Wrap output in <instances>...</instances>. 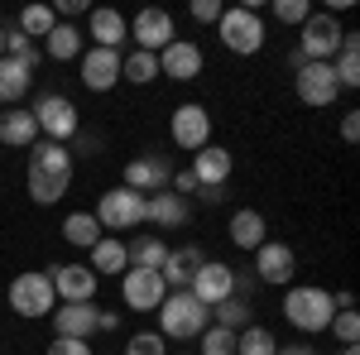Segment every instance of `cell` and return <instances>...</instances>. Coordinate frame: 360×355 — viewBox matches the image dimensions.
<instances>
[{"label":"cell","mask_w":360,"mask_h":355,"mask_svg":"<svg viewBox=\"0 0 360 355\" xmlns=\"http://www.w3.org/2000/svg\"><path fill=\"white\" fill-rule=\"evenodd\" d=\"M168 135H173V144H178V149H188V154L207 149V144H212V115H207V106L183 101V106L168 115Z\"/></svg>","instance_id":"cell-9"},{"label":"cell","mask_w":360,"mask_h":355,"mask_svg":"<svg viewBox=\"0 0 360 355\" xmlns=\"http://www.w3.org/2000/svg\"><path fill=\"white\" fill-rule=\"evenodd\" d=\"M34 139H39L34 110H0V144H10V149H29Z\"/></svg>","instance_id":"cell-26"},{"label":"cell","mask_w":360,"mask_h":355,"mask_svg":"<svg viewBox=\"0 0 360 355\" xmlns=\"http://www.w3.org/2000/svg\"><path fill=\"white\" fill-rule=\"evenodd\" d=\"M274 355H317V351H312V346H278Z\"/></svg>","instance_id":"cell-46"},{"label":"cell","mask_w":360,"mask_h":355,"mask_svg":"<svg viewBox=\"0 0 360 355\" xmlns=\"http://www.w3.org/2000/svg\"><path fill=\"white\" fill-rule=\"evenodd\" d=\"M44 355H91V346L86 341H72V336H53V346Z\"/></svg>","instance_id":"cell-42"},{"label":"cell","mask_w":360,"mask_h":355,"mask_svg":"<svg viewBox=\"0 0 360 355\" xmlns=\"http://www.w3.org/2000/svg\"><path fill=\"white\" fill-rule=\"evenodd\" d=\"M44 53L53 58V63H77V58H82V34H77L72 25H63V20H58L53 34L44 39Z\"/></svg>","instance_id":"cell-29"},{"label":"cell","mask_w":360,"mask_h":355,"mask_svg":"<svg viewBox=\"0 0 360 355\" xmlns=\"http://www.w3.org/2000/svg\"><path fill=\"white\" fill-rule=\"evenodd\" d=\"M91 217H96L101 231H135L139 221H144V197L120 183V188L101 192V202H96V212H91Z\"/></svg>","instance_id":"cell-8"},{"label":"cell","mask_w":360,"mask_h":355,"mask_svg":"<svg viewBox=\"0 0 360 355\" xmlns=\"http://www.w3.org/2000/svg\"><path fill=\"white\" fill-rule=\"evenodd\" d=\"M86 39H91V49H115L120 53V44L130 39V20L120 10H86Z\"/></svg>","instance_id":"cell-21"},{"label":"cell","mask_w":360,"mask_h":355,"mask_svg":"<svg viewBox=\"0 0 360 355\" xmlns=\"http://www.w3.org/2000/svg\"><path fill=\"white\" fill-rule=\"evenodd\" d=\"M307 15H312V5L307 0H274V20H283V25H307Z\"/></svg>","instance_id":"cell-40"},{"label":"cell","mask_w":360,"mask_h":355,"mask_svg":"<svg viewBox=\"0 0 360 355\" xmlns=\"http://www.w3.org/2000/svg\"><path fill=\"white\" fill-rule=\"evenodd\" d=\"M49 283H53V298L63 302H91L96 298V273L86 264H53L49 269Z\"/></svg>","instance_id":"cell-17"},{"label":"cell","mask_w":360,"mask_h":355,"mask_svg":"<svg viewBox=\"0 0 360 355\" xmlns=\"http://www.w3.org/2000/svg\"><path fill=\"white\" fill-rule=\"evenodd\" d=\"M154 317H159V336H164V341H193V336H202L207 322H212V312H207L188 288L164 293V302H159Z\"/></svg>","instance_id":"cell-3"},{"label":"cell","mask_w":360,"mask_h":355,"mask_svg":"<svg viewBox=\"0 0 360 355\" xmlns=\"http://www.w3.org/2000/svg\"><path fill=\"white\" fill-rule=\"evenodd\" d=\"M164 293L168 288L154 269H125L120 273V302H125L130 312H159Z\"/></svg>","instance_id":"cell-14"},{"label":"cell","mask_w":360,"mask_h":355,"mask_svg":"<svg viewBox=\"0 0 360 355\" xmlns=\"http://www.w3.org/2000/svg\"><path fill=\"white\" fill-rule=\"evenodd\" d=\"M86 254H91V264H86V269L96 273V278H106V273H125V269H130V259H125V240H115V235H101V240L86 250Z\"/></svg>","instance_id":"cell-25"},{"label":"cell","mask_w":360,"mask_h":355,"mask_svg":"<svg viewBox=\"0 0 360 355\" xmlns=\"http://www.w3.org/2000/svg\"><path fill=\"white\" fill-rule=\"evenodd\" d=\"M188 217H193V207L178 192H149L144 197V221H154V226H183Z\"/></svg>","instance_id":"cell-24"},{"label":"cell","mask_w":360,"mask_h":355,"mask_svg":"<svg viewBox=\"0 0 360 355\" xmlns=\"http://www.w3.org/2000/svg\"><path fill=\"white\" fill-rule=\"evenodd\" d=\"M173 159L168 154H159V149H149V154H139V159H130L125 164V188L139 192V197H149V192H168V183H173Z\"/></svg>","instance_id":"cell-10"},{"label":"cell","mask_w":360,"mask_h":355,"mask_svg":"<svg viewBox=\"0 0 360 355\" xmlns=\"http://www.w3.org/2000/svg\"><path fill=\"white\" fill-rule=\"evenodd\" d=\"M29 86H34V67H25L20 58H0V106L5 101H25Z\"/></svg>","instance_id":"cell-28"},{"label":"cell","mask_w":360,"mask_h":355,"mask_svg":"<svg viewBox=\"0 0 360 355\" xmlns=\"http://www.w3.org/2000/svg\"><path fill=\"white\" fill-rule=\"evenodd\" d=\"M77 67H82L86 91H111V86L120 82V53H115V49H82Z\"/></svg>","instance_id":"cell-19"},{"label":"cell","mask_w":360,"mask_h":355,"mask_svg":"<svg viewBox=\"0 0 360 355\" xmlns=\"http://www.w3.org/2000/svg\"><path fill=\"white\" fill-rule=\"evenodd\" d=\"M341 355H360V351H356V346H346V351H341Z\"/></svg>","instance_id":"cell-49"},{"label":"cell","mask_w":360,"mask_h":355,"mask_svg":"<svg viewBox=\"0 0 360 355\" xmlns=\"http://www.w3.org/2000/svg\"><path fill=\"white\" fill-rule=\"evenodd\" d=\"M159 77V58L154 53H120V82H135V86H144V82H154Z\"/></svg>","instance_id":"cell-32"},{"label":"cell","mask_w":360,"mask_h":355,"mask_svg":"<svg viewBox=\"0 0 360 355\" xmlns=\"http://www.w3.org/2000/svg\"><path fill=\"white\" fill-rule=\"evenodd\" d=\"M193 355H197V351H193Z\"/></svg>","instance_id":"cell-50"},{"label":"cell","mask_w":360,"mask_h":355,"mask_svg":"<svg viewBox=\"0 0 360 355\" xmlns=\"http://www.w3.org/2000/svg\"><path fill=\"white\" fill-rule=\"evenodd\" d=\"M341 39H346V29H341V20H336L332 10H312L303 25V39H298V53L307 63H332Z\"/></svg>","instance_id":"cell-6"},{"label":"cell","mask_w":360,"mask_h":355,"mask_svg":"<svg viewBox=\"0 0 360 355\" xmlns=\"http://www.w3.org/2000/svg\"><path fill=\"white\" fill-rule=\"evenodd\" d=\"M217 34H221L226 49L240 53V58H255L259 49H264V20H259L255 5H231V10H221Z\"/></svg>","instance_id":"cell-4"},{"label":"cell","mask_w":360,"mask_h":355,"mask_svg":"<svg viewBox=\"0 0 360 355\" xmlns=\"http://www.w3.org/2000/svg\"><path fill=\"white\" fill-rule=\"evenodd\" d=\"M5 58H20L25 67H39V58H44V49H39L34 39H25L20 29H10V34H5Z\"/></svg>","instance_id":"cell-36"},{"label":"cell","mask_w":360,"mask_h":355,"mask_svg":"<svg viewBox=\"0 0 360 355\" xmlns=\"http://www.w3.org/2000/svg\"><path fill=\"white\" fill-rule=\"evenodd\" d=\"M53 25H58L53 5H25V10H20V34H25V39H49Z\"/></svg>","instance_id":"cell-33"},{"label":"cell","mask_w":360,"mask_h":355,"mask_svg":"<svg viewBox=\"0 0 360 355\" xmlns=\"http://www.w3.org/2000/svg\"><path fill=\"white\" fill-rule=\"evenodd\" d=\"M197 197H202L207 207H217V202H226V188H197Z\"/></svg>","instance_id":"cell-45"},{"label":"cell","mask_w":360,"mask_h":355,"mask_svg":"<svg viewBox=\"0 0 360 355\" xmlns=\"http://www.w3.org/2000/svg\"><path fill=\"white\" fill-rule=\"evenodd\" d=\"M34 125H39V135L53 139V144H72V139L82 135L77 106H72L68 96H58V91H44V96L34 101Z\"/></svg>","instance_id":"cell-5"},{"label":"cell","mask_w":360,"mask_h":355,"mask_svg":"<svg viewBox=\"0 0 360 355\" xmlns=\"http://www.w3.org/2000/svg\"><path fill=\"white\" fill-rule=\"evenodd\" d=\"M188 293H193L207 312L217 307V302L236 298V269L226 264V259H202V269L193 273V283H188Z\"/></svg>","instance_id":"cell-11"},{"label":"cell","mask_w":360,"mask_h":355,"mask_svg":"<svg viewBox=\"0 0 360 355\" xmlns=\"http://www.w3.org/2000/svg\"><path fill=\"white\" fill-rule=\"evenodd\" d=\"M226 231H231V245H236V250H250V254L269 240V221L259 217L255 207H240V212L231 217V226H226Z\"/></svg>","instance_id":"cell-23"},{"label":"cell","mask_w":360,"mask_h":355,"mask_svg":"<svg viewBox=\"0 0 360 355\" xmlns=\"http://www.w3.org/2000/svg\"><path fill=\"white\" fill-rule=\"evenodd\" d=\"M25 183H29V197H34L39 207L63 202V197H68V188H72V149H68V144H53V139L29 144Z\"/></svg>","instance_id":"cell-1"},{"label":"cell","mask_w":360,"mask_h":355,"mask_svg":"<svg viewBox=\"0 0 360 355\" xmlns=\"http://www.w3.org/2000/svg\"><path fill=\"white\" fill-rule=\"evenodd\" d=\"M130 39H135L139 53H164L168 44L178 39V29H173V15L168 10H139L135 20H130Z\"/></svg>","instance_id":"cell-13"},{"label":"cell","mask_w":360,"mask_h":355,"mask_svg":"<svg viewBox=\"0 0 360 355\" xmlns=\"http://www.w3.org/2000/svg\"><path fill=\"white\" fill-rule=\"evenodd\" d=\"M231 168H236L231 149H226V144H207V149L193 154V168H188V173L197 178V188H226Z\"/></svg>","instance_id":"cell-20"},{"label":"cell","mask_w":360,"mask_h":355,"mask_svg":"<svg viewBox=\"0 0 360 355\" xmlns=\"http://www.w3.org/2000/svg\"><path fill=\"white\" fill-rule=\"evenodd\" d=\"M255 273H259V283L288 288L293 273H298V254H293V245H283V240H264V245L255 250Z\"/></svg>","instance_id":"cell-15"},{"label":"cell","mask_w":360,"mask_h":355,"mask_svg":"<svg viewBox=\"0 0 360 355\" xmlns=\"http://www.w3.org/2000/svg\"><path fill=\"white\" fill-rule=\"evenodd\" d=\"M0 58H5V29H0Z\"/></svg>","instance_id":"cell-48"},{"label":"cell","mask_w":360,"mask_h":355,"mask_svg":"<svg viewBox=\"0 0 360 355\" xmlns=\"http://www.w3.org/2000/svg\"><path fill=\"white\" fill-rule=\"evenodd\" d=\"M221 0H193V20L197 25H217V20H221Z\"/></svg>","instance_id":"cell-41"},{"label":"cell","mask_w":360,"mask_h":355,"mask_svg":"<svg viewBox=\"0 0 360 355\" xmlns=\"http://www.w3.org/2000/svg\"><path fill=\"white\" fill-rule=\"evenodd\" d=\"M120 327V312H101V331H115Z\"/></svg>","instance_id":"cell-47"},{"label":"cell","mask_w":360,"mask_h":355,"mask_svg":"<svg viewBox=\"0 0 360 355\" xmlns=\"http://www.w3.org/2000/svg\"><path fill=\"white\" fill-rule=\"evenodd\" d=\"M63 240L77 250H91L96 240H101V226H96V217L91 212H72V217L63 221Z\"/></svg>","instance_id":"cell-31"},{"label":"cell","mask_w":360,"mask_h":355,"mask_svg":"<svg viewBox=\"0 0 360 355\" xmlns=\"http://www.w3.org/2000/svg\"><path fill=\"white\" fill-rule=\"evenodd\" d=\"M341 139H346V144L360 139V110H346V115H341Z\"/></svg>","instance_id":"cell-43"},{"label":"cell","mask_w":360,"mask_h":355,"mask_svg":"<svg viewBox=\"0 0 360 355\" xmlns=\"http://www.w3.org/2000/svg\"><path fill=\"white\" fill-rule=\"evenodd\" d=\"M86 10H91L86 0H58V5H53V15H58V20H63V15H86Z\"/></svg>","instance_id":"cell-44"},{"label":"cell","mask_w":360,"mask_h":355,"mask_svg":"<svg viewBox=\"0 0 360 355\" xmlns=\"http://www.w3.org/2000/svg\"><path fill=\"white\" fill-rule=\"evenodd\" d=\"M125 355H168V341L159 331H135V336L125 341Z\"/></svg>","instance_id":"cell-38"},{"label":"cell","mask_w":360,"mask_h":355,"mask_svg":"<svg viewBox=\"0 0 360 355\" xmlns=\"http://www.w3.org/2000/svg\"><path fill=\"white\" fill-rule=\"evenodd\" d=\"M53 307H58V298H53L49 273L29 269V273H20V278L10 283V312H20L25 322H34V317H49Z\"/></svg>","instance_id":"cell-7"},{"label":"cell","mask_w":360,"mask_h":355,"mask_svg":"<svg viewBox=\"0 0 360 355\" xmlns=\"http://www.w3.org/2000/svg\"><path fill=\"white\" fill-rule=\"evenodd\" d=\"M202 245H183V250H168V259H164V269H159V278H164V288L173 293V288H188L193 283V273L202 269Z\"/></svg>","instance_id":"cell-22"},{"label":"cell","mask_w":360,"mask_h":355,"mask_svg":"<svg viewBox=\"0 0 360 355\" xmlns=\"http://www.w3.org/2000/svg\"><path fill=\"white\" fill-rule=\"evenodd\" d=\"M283 317H288V327H293V331L317 336V331L332 327V317H336L332 293L317 288V283H288V293H283Z\"/></svg>","instance_id":"cell-2"},{"label":"cell","mask_w":360,"mask_h":355,"mask_svg":"<svg viewBox=\"0 0 360 355\" xmlns=\"http://www.w3.org/2000/svg\"><path fill=\"white\" fill-rule=\"evenodd\" d=\"M332 72H336V86H341V91L360 86V34L346 29V39H341V49H336V58H332Z\"/></svg>","instance_id":"cell-27"},{"label":"cell","mask_w":360,"mask_h":355,"mask_svg":"<svg viewBox=\"0 0 360 355\" xmlns=\"http://www.w3.org/2000/svg\"><path fill=\"white\" fill-rule=\"evenodd\" d=\"M49 322H53V336L91 341V336L101 331V307H91V302H63V307L49 312Z\"/></svg>","instance_id":"cell-16"},{"label":"cell","mask_w":360,"mask_h":355,"mask_svg":"<svg viewBox=\"0 0 360 355\" xmlns=\"http://www.w3.org/2000/svg\"><path fill=\"white\" fill-rule=\"evenodd\" d=\"M293 91H298V101H303V106H317V110L332 106L336 96H341L332 63H303V67L293 72Z\"/></svg>","instance_id":"cell-12"},{"label":"cell","mask_w":360,"mask_h":355,"mask_svg":"<svg viewBox=\"0 0 360 355\" xmlns=\"http://www.w3.org/2000/svg\"><path fill=\"white\" fill-rule=\"evenodd\" d=\"M125 259H130V269H164V259H168V245L159 240V235H139V240H130L125 245Z\"/></svg>","instance_id":"cell-30"},{"label":"cell","mask_w":360,"mask_h":355,"mask_svg":"<svg viewBox=\"0 0 360 355\" xmlns=\"http://www.w3.org/2000/svg\"><path fill=\"white\" fill-rule=\"evenodd\" d=\"M327 331H332L341 346H356V341H360V317H356V307H351V312H336Z\"/></svg>","instance_id":"cell-39"},{"label":"cell","mask_w":360,"mask_h":355,"mask_svg":"<svg viewBox=\"0 0 360 355\" xmlns=\"http://www.w3.org/2000/svg\"><path fill=\"white\" fill-rule=\"evenodd\" d=\"M212 312H217V327H226V331H245V327H255V307H250L245 298H226V302H217Z\"/></svg>","instance_id":"cell-34"},{"label":"cell","mask_w":360,"mask_h":355,"mask_svg":"<svg viewBox=\"0 0 360 355\" xmlns=\"http://www.w3.org/2000/svg\"><path fill=\"white\" fill-rule=\"evenodd\" d=\"M197 341H202L197 355H236V331H226V327H207Z\"/></svg>","instance_id":"cell-37"},{"label":"cell","mask_w":360,"mask_h":355,"mask_svg":"<svg viewBox=\"0 0 360 355\" xmlns=\"http://www.w3.org/2000/svg\"><path fill=\"white\" fill-rule=\"evenodd\" d=\"M159 77L197 82V77H202V49H197L193 39H173L164 53H159Z\"/></svg>","instance_id":"cell-18"},{"label":"cell","mask_w":360,"mask_h":355,"mask_svg":"<svg viewBox=\"0 0 360 355\" xmlns=\"http://www.w3.org/2000/svg\"><path fill=\"white\" fill-rule=\"evenodd\" d=\"M278 351V341H274V331L269 327H245V331H236V355H274Z\"/></svg>","instance_id":"cell-35"}]
</instances>
